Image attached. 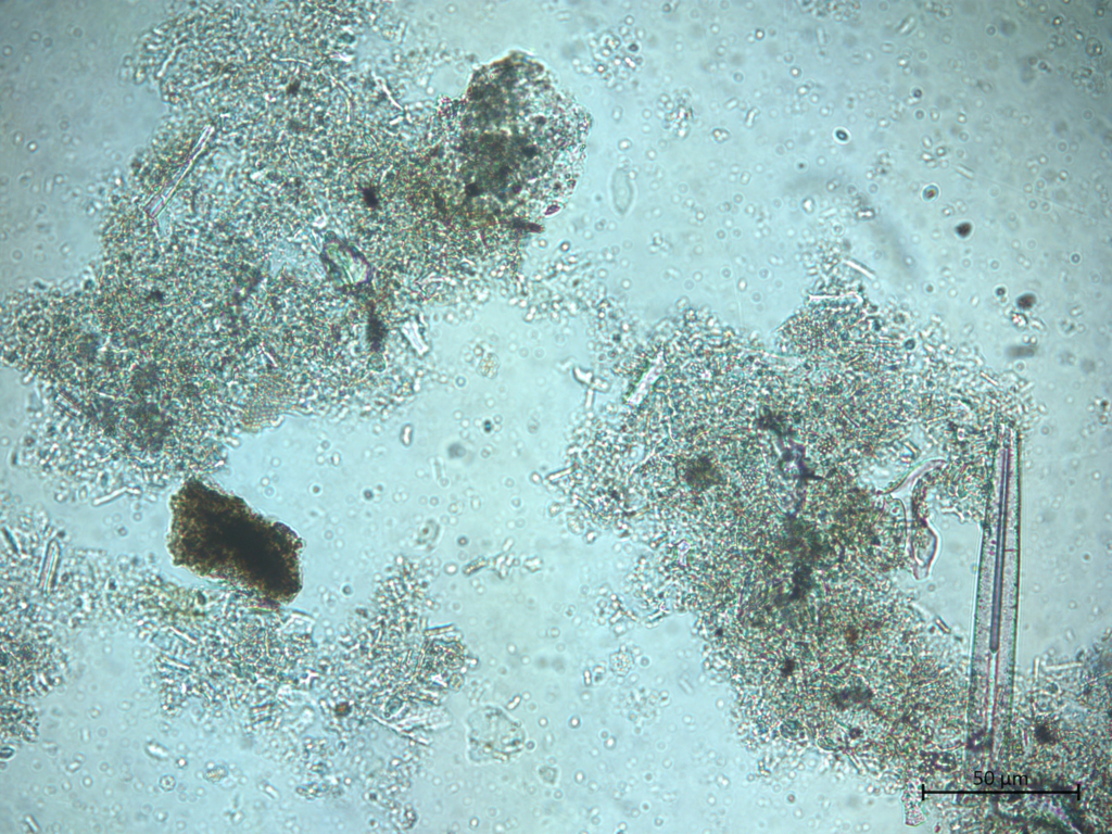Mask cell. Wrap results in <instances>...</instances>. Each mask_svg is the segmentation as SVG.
Here are the masks:
<instances>
[{"instance_id":"1","label":"cell","mask_w":1112,"mask_h":834,"mask_svg":"<svg viewBox=\"0 0 1112 834\" xmlns=\"http://www.w3.org/2000/svg\"><path fill=\"white\" fill-rule=\"evenodd\" d=\"M455 191L486 236L507 217H539L572 192L587 119L547 72L525 59L482 70L462 104Z\"/></svg>"},{"instance_id":"2","label":"cell","mask_w":1112,"mask_h":834,"mask_svg":"<svg viewBox=\"0 0 1112 834\" xmlns=\"http://www.w3.org/2000/svg\"><path fill=\"white\" fill-rule=\"evenodd\" d=\"M169 505L167 547L175 565L256 586L296 581L298 538L240 498L190 478Z\"/></svg>"}]
</instances>
